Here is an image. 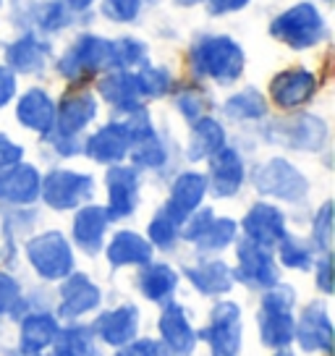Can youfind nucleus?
Listing matches in <instances>:
<instances>
[{
	"instance_id": "c756f323",
	"label": "nucleus",
	"mask_w": 335,
	"mask_h": 356,
	"mask_svg": "<svg viewBox=\"0 0 335 356\" xmlns=\"http://www.w3.org/2000/svg\"><path fill=\"white\" fill-rule=\"evenodd\" d=\"M8 63L16 71H24V74L37 71V68L45 63V47L37 42V40H32V37H24V40H19L8 50Z\"/></svg>"
},
{
	"instance_id": "ea45409f",
	"label": "nucleus",
	"mask_w": 335,
	"mask_h": 356,
	"mask_svg": "<svg viewBox=\"0 0 335 356\" xmlns=\"http://www.w3.org/2000/svg\"><path fill=\"white\" fill-rule=\"evenodd\" d=\"M179 108L186 118L197 121V118L202 115V111L207 108V97H204L202 92H197V89H186V92H181L179 95Z\"/></svg>"
},
{
	"instance_id": "e433bc0d",
	"label": "nucleus",
	"mask_w": 335,
	"mask_h": 356,
	"mask_svg": "<svg viewBox=\"0 0 335 356\" xmlns=\"http://www.w3.org/2000/svg\"><path fill=\"white\" fill-rule=\"evenodd\" d=\"M176 228H179V222L173 220L170 215H165V212H160L152 220V225H149V238L157 246H170L173 238H176Z\"/></svg>"
},
{
	"instance_id": "b1692460",
	"label": "nucleus",
	"mask_w": 335,
	"mask_h": 356,
	"mask_svg": "<svg viewBox=\"0 0 335 356\" xmlns=\"http://www.w3.org/2000/svg\"><path fill=\"white\" fill-rule=\"evenodd\" d=\"M105 225H108V212L102 210V207H87V210H81L76 215V225H74L76 241L87 252H97L102 244Z\"/></svg>"
},
{
	"instance_id": "f3484780",
	"label": "nucleus",
	"mask_w": 335,
	"mask_h": 356,
	"mask_svg": "<svg viewBox=\"0 0 335 356\" xmlns=\"http://www.w3.org/2000/svg\"><path fill=\"white\" fill-rule=\"evenodd\" d=\"M296 335L307 351H330L333 346V325L327 320L322 307H309L304 312Z\"/></svg>"
},
{
	"instance_id": "ddd939ff",
	"label": "nucleus",
	"mask_w": 335,
	"mask_h": 356,
	"mask_svg": "<svg viewBox=\"0 0 335 356\" xmlns=\"http://www.w3.org/2000/svg\"><path fill=\"white\" fill-rule=\"evenodd\" d=\"M131 142H134V136H131L126 123H111V126H105L102 131L92 136L87 152L100 163H113V160H121L126 155Z\"/></svg>"
},
{
	"instance_id": "8fccbe9b",
	"label": "nucleus",
	"mask_w": 335,
	"mask_h": 356,
	"mask_svg": "<svg viewBox=\"0 0 335 356\" xmlns=\"http://www.w3.org/2000/svg\"><path fill=\"white\" fill-rule=\"evenodd\" d=\"M249 0H210V11L213 13H225V11H238L244 8Z\"/></svg>"
},
{
	"instance_id": "6e6552de",
	"label": "nucleus",
	"mask_w": 335,
	"mask_h": 356,
	"mask_svg": "<svg viewBox=\"0 0 335 356\" xmlns=\"http://www.w3.org/2000/svg\"><path fill=\"white\" fill-rule=\"evenodd\" d=\"M207 341L213 348V356H236L241 343L238 330V307L236 304H218L210 317Z\"/></svg>"
},
{
	"instance_id": "79ce46f5",
	"label": "nucleus",
	"mask_w": 335,
	"mask_h": 356,
	"mask_svg": "<svg viewBox=\"0 0 335 356\" xmlns=\"http://www.w3.org/2000/svg\"><path fill=\"white\" fill-rule=\"evenodd\" d=\"M280 257H283V262L288 267H309V262H312V257H309V252L304 249L299 241H283V249H280Z\"/></svg>"
},
{
	"instance_id": "1a4fd4ad",
	"label": "nucleus",
	"mask_w": 335,
	"mask_h": 356,
	"mask_svg": "<svg viewBox=\"0 0 335 356\" xmlns=\"http://www.w3.org/2000/svg\"><path fill=\"white\" fill-rule=\"evenodd\" d=\"M272 139H278L283 145L296 147V149H317V147L325 142L327 136V129L320 118H312V115H299L293 121H283L278 123L272 131H270Z\"/></svg>"
},
{
	"instance_id": "f704fd0d",
	"label": "nucleus",
	"mask_w": 335,
	"mask_h": 356,
	"mask_svg": "<svg viewBox=\"0 0 335 356\" xmlns=\"http://www.w3.org/2000/svg\"><path fill=\"white\" fill-rule=\"evenodd\" d=\"M134 160L139 163V165L157 168V165H163V160H165V149H163V145L157 142L155 136H145V139L136 142Z\"/></svg>"
},
{
	"instance_id": "3c124183",
	"label": "nucleus",
	"mask_w": 335,
	"mask_h": 356,
	"mask_svg": "<svg viewBox=\"0 0 335 356\" xmlns=\"http://www.w3.org/2000/svg\"><path fill=\"white\" fill-rule=\"evenodd\" d=\"M320 289L333 291V283H330V259L327 257H325L322 265H320Z\"/></svg>"
},
{
	"instance_id": "6e6d98bb",
	"label": "nucleus",
	"mask_w": 335,
	"mask_h": 356,
	"mask_svg": "<svg viewBox=\"0 0 335 356\" xmlns=\"http://www.w3.org/2000/svg\"><path fill=\"white\" fill-rule=\"evenodd\" d=\"M53 356H66V354H60V351H58V354H53Z\"/></svg>"
},
{
	"instance_id": "de8ad7c7",
	"label": "nucleus",
	"mask_w": 335,
	"mask_h": 356,
	"mask_svg": "<svg viewBox=\"0 0 335 356\" xmlns=\"http://www.w3.org/2000/svg\"><path fill=\"white\" fill-rule=\"evenodd\" d=\"M13 89H16V81H13V74L8 68H0V105L13 97Z\"/></svg>"
},
{
	"instance_id": "f8f14e48",
	"label": "nucleus",
	"mask_w": 335,
	"mask_h": 356,
	"mask_svg": "<svg viewBox=\"0 0 335 356\" xmlns=\"http://www.w3.org/2000/svg\"><path fill=\"white\" fill-rule=\"evenodd\" d=\"M238 275L249 283V286H257V289H270L275 283V265H272V257L262 249V246L246 241L238 249Z\"/></svg>"
},
{
	"instance_id": "c03bdc74",
	"label": "nucleus",
	"mask_w": 335,
	"mask_h": 356,
	"mask_svg": "<svg viewBox=\"0 0 335 356\" xmlns=\"http://www.w3.org/2000/svg\"><path fill=\"white\" fill-rule=\"evenodd\" d=\"M213 222V212L210 210H202V212H197L194 218L189 220V225H186V231H183V236L186 238H191V241H197L204 231H207V225Z\"/></svg>"
},
{
	"instance_id": "0eeeda50",
	"label": "nucleus",
	"mask_w": 335,
	"mask_h": 356,
	"mask_svg": "<svg viewBox=\"0 0 335 356\" xmlns=\"http://www.w3.org/2000/svg\"><path fill=\"white\" fill-rule=\"evenodd\" d=\"M115 66V53L113 44L97 37H84L79 40V44L60 60V74H66L68 79L79 76L81 71H97V68Z\"/></svg>"
},
{
	"instance_id": "5fc2aeb1",
	"label": "nucleus",
	"mask_w": 335,
	"mask_h": 356,
	"mask_svg": "<svg viewBox=\"0 0 335 356\" xmlns=\"http://www.w3.org/2000/svg\"><path fill=\"white\" fill-rule=\"evenodd\" d=\"M181 3H197V0H181Z\"/></svg>"
},
{
	"instance_id": "2f4dec72",
	"label": "nucleus",
	"mask_w": 335,
	"mask_h": 356,
	"mask_svg": "<svg viewBox=\"0 0 335 356\" xmlns=\"http://www.w3.org/2000/svg\"><path fill=\"white\" fill-rule=\"evenodd\" d=\"M265 111H268V105L254 89H246L241 95H236L225 105V113L231 118H259V115H265Z\"/></svg>"
},
{
	"instance_id": "f03ea898",
	"label": "nucleus",
	"mask_w": 335,
	"mask_h": 356,
	"mask_svg": "<svg viewBox=\"0 0 335 356\" xmlns=\"http://www.w3.org/2000/svg\"><path fill=\"white\" fill-rule=\"evenodd\" d=\"M291 307H293V291L288 286H278L265 296L259 327H262V341L268 346L283 348L293 341V320L288 312Z\"/></svg>"
},
{
	"instance_id": "72a5a7b5",
	"label": "nucleus",
	"mask_w": 335,
	"mask_h": 356,
	"mask_svg": "<svg viewBox=\"0 0 335 356\" xmlns=\"http://www.w3.org/2000/svg\"><path fill=\"white\" fill-rule=\"evenodd\" d=\"M236 234V222L234 220H213L207 225V231L197 238V244L202 249H223L231 244V238Z\"/></svg>"
},
{
	"instance_id": "c85d7f7f",
	"label": "nucleus",
	"mask_w": 335,
	"mask_h": 356,
	"mask_svg": "<svg viewBox=\"0 0 335 356\" xmlns=\"http://www.w3.org/2000/svg\"><path fill=\"white\" fill-rule=\"evenodd\" d=\"M100 92L108 102L118 105V108H129V111H134L136 100L142 95L136 76H129V74H113V76H108L100 84Z\"/></svg>"
},
{
	"instance_id": "37998d69",
	"label": "nucleus",
	"mask_w": 335,
	"mask_h": 356,
	"mask_svg": "<svg viewBox=\"0 0 335 356\" xmlns=\"http://www.w3.org/2000/svg\"><path fill=\"white\" fill-rule=\"evenodd\" d=\"M19 301V286L16 280L0 273V312H8Z\"/></svg>"
},
{
	"instance_id": "a211bd4d",
	"label": "nucleus",
	"mask_w": 335,
	"mask_h": 356,
	"mask_svg": "<svg viewBox=\"0 0 335 356\" xmlns=\"http://www.w3.org/2000/svg\"><path fill=\"white\" fill-rule=\"evenodd\" d=\"M108 191H111L108 218L129 215L136 204V173L131 168H113L108 173Z\"/></svg>"
},
{
	"instance_id": "864d4df0",
	"label": "nucleus",
	"mask_w": 335,
	"mask_h": 356,
	"mask_svg": "<svg viewBox=\"0 0 335 356\" xmlns=\"http://www.w3.org/2000/svg\"><path fill=\"white\" fill-rule=\"evenodd\" d=\"M278 356H291V354H288V351H280V354H278Z\"/></svg>"
},
{
	"instance_id": "603ef678",
	"label": "nucleus",
	"mask_w": 335,
	"mask_h": 356,
	"mask_svg": "<svg viewBox=\"0 0 335 356\" xmlns=\"http://www.w3.org/2000/svg\"><path fill=\"white\" fill-rule=\"evenodd\" d=\"M71 3H76V6H87L90 0H71Z\"/></svg>"
},
{
	"instance_id": "4468645a",
	"label": "nucleus",
	"mask_w": 335,
	"mask_h": 356,
	"mask_svg": "<svg viewBox=\"0 0 335 356\" xmlns=\"http://www.w3.org/2000/svg\"><path fill=\"white\" fill-rule=\"evenodd\" d=\"M244 181V165L234 149H218L210 160V186L218 197L236 194Z\"/></svg>"
},
{
	"instance_id": "a19ab883",
	"label": "nucleus",
	"mask_w": 335,
	"mask_h": 356,
	"mask_svg": "<svg viewBox=\"0 0 335 356\" xmlns=\"http://www.w3.org/2000/svg\"><path fill=\"white\" fill-rule=\"evenodd\" d=\"M330 236H333V207L325 204L320 215L314 218V241L322 249H327L330 246Z\"/></svg>"
},
{
	"instance_id": "4c0bfd02",
	"label": "nucleus",
	"mask_w": 335,
	"mask_h": 356,
	"mask_svg": "<svg viewBox=\"0 0 335 356\" xmlns=\"http://www.w3.org/2000/svg\"><path fill=\"white\" fill-rule=\"evenodd\" d=\"M139 11V0H105L102 13L113 22H131Z\"/></svg>"
},
{
	"instance_id": "5701e85b",
	"label": "nucleus",
	"mask_w": 335,
	"mask_h": 356,
	"mask_svg": "<svg viewBox=\"0 0 335 356\" xmlns=\"http://www.w3.org/2000/svg\"><path fill=\"white\" fill-rule=\"evenodd\" d=\"M58 335V325L50 314H32L22 325V348L26 354H37L50 346Z\"/></svg>"
},
{
	"instance_id": "49530a36",
	"label": "nucleus",
	"mask_w": 335,
	"mask_h": 356,
	"mask_svg": "<svg viewBox=\"0 0 335 356\" xmlns=\"http://www.w3.org/2000/svg\"><path fill=\"white\" fill-rule=\"evenodd\" d=\"M118 356H160V351H157V343H152V341H139V343L123 348Z\"/></svg>"
},
{
	"instance_id": "4be33fe9",
	"label": "nucleus",
	"mask_w": 335,
	"mask_h": 356,
	"mask_svg": "<svg viewBox=\"0 0 335 356\" xmlns=\"http://www.w3.org/2000/svg\"><path fill=\"white\" fill-rule=\"evenodd\" d=\"M136 323H139V314L134 307H121L115 312H108L97 320V330L100 335L113 346H123L126 341H131L136 333Z\"/></svg>"
},
{
	"instance_id": "412c9836",
	"label": "nucleus",
	"mask_w": 335,
	"mask_h": 356,
	"mask_svg": "<svg viewBox=\"0 0 335 356\" xmlns=\"http://www.w3.org/2000/svg\"><path fill=\"white\" fill-rule=\"evenodd\" d=\"M60 296H63V301H60L63 314L76 317V314H81V312H90V309L97 307V301H100V291L95 289L84 275H74V278H68L66 283H63Z\"/></svg>"
},
{
	"instance_id": "a18cd8bd",
	"label": "nucleus",
	"mask_w": 335,
	"mask_h": 356,
	"mask_svg": "<svg viewBox=\"0 0 335 356\" xmlns=\"http://www.w3.org/2000/svg\"><path fill=\"white\" fill-rule=\"evenodd\" d=\"M22 160V147H16L13 142H8L6 136H0V168L13 165Z\"/></svg>"
},
{
	"instance_id": "dca6fc26",
	"label": "nucleus",
	"mask_w": 335,
	"mask_h": 356,
	"mask_svg": "<svg viewBox=\"0 0 335 356\" xmlns=\"http://www.w3.org/2000/svg\"><path fill=\"white\" fill-rule=\"evenodd\" d=\"M204 189H207V181H204V178L197 176V173H183V176L173 184L170 202H168V207L163 212L170 215L176 222H181L202 202Z\"/></svg>"
},
{
	"instance_id": "cd10ccee",
	"label": "nucleus",
	"mask_w": 335,
	"mask_h": 356,
	"mask_svg": "<svg viewBox=\"0 0 335 356\" xmlns=\"http://www.w3.org/2000/svg\"><path fill=\"white\" fill-rule=\"evenodd\" d=\"M189 280L202 293H225L234 286V273L223 262H210L189 270Z\"/></svg>"
},
{
	"instance_id": "20e7f679",
	"label": "nucleus",
	"mask_w": 335,
	"mask_h": 356,
	"mask_svg": "<svg viewBox=\"0 0 335 356\" xmlns=\"http://www.w3.org/2000/svg\"><path fill=\"white\" fill-rule=\"evenodd\" d=\"M26 252H29V259H32V265L37 267V273L42 278L56 280L71 273V265H74L71 249H68L66 238L56 231L37 236L34 241H29Z\"/></svg>"
},
{
	"instance_id": "c9c22d12",
	"label": "nucleus",
	"mask_w": 335,
	"mask_h": 356,
	"mask_svg": "<svg viewBox=\"0 0 335 356\" xmlns=\"http://www.w3.org/2000/svg\"><path fill=\"white\" fill-rule=\"evenodd\" d=\"M136 81H139V92L149 95V97H157V95L168 92V87H170V76H168L163 68H145L136 76Z\"/></svg>"
},
{
	"instance_id": "aec40b11",
	"label": "nucleus",
	"mask_w": 335,
	"mask_h": 356,
	"mask_svg": "<svg viewBox=\"0 0 335 356\" xmlns=\"http://www.w3.org/2000/svg\"><path fill=\"white\" fill-rule=\"evenodd\" d=\"M19 121L24 126H29L34 131H50L53 129V121H56V108H53V102L47 97L45 92H40V89H32V92H26L19 102Z\"/></svg>"
},
{
	"instance_id": "2eb2a0df",
	"label": "nucleus",
	"mask_w": 335,
	"mask_h": 356,
	"mask_svg": "<svg viewBox=\"0 0 335 356\" xmlns=\"http://www.w3.org/2000/svg\"><path fill=\"white\" fill-rule=\"evenodd\" d=\"M317 81L309 71H286L272 81V100L280 108H296L314 95Z\"/></svg>"
},
{
	"instance_id": "393cba45",
	"label": "nucleus",
	"mask_w": 335,
	"mask_h": 356,
	"mask_svg": "<svg viewBox=\"0 0 335 356\" xmlns=\"http://www.w3.org/2000/svg\"><path fill=\"white\" fill-rule=\"evenodd\" d=\"M92 115H95V100H92L90 95H74V97L63 100L60 118H58L60 134L63 136H74V134L81 131L92 121Z\"/></svg>"
},
{
	"instance_id": "423d86ee",
	"label": "nucleus",
	"mask_w": 335,
	"mask_h": 356,
	"mask_svg": "<svg viewBox=\"0 0 335 356\" xmlns=\"http://www.w3.org/2000/svg\"><path fill=\"white\" fill-rule=\"evenodd\" d=\"M40 189H42V197L50 207L68 210V207H76L84 197H90L92 178L81 176V173H71V170H53L40 184Z\"/></svg>"
},
{
	"instance_id": "6ab92c4d",
	"label": "nucleus",
	"mask_w": 335,
	"mask_h": 356,
	"mask_svg": "<svg viewBox=\"0 0 335 356\" xmlns=\"http://www.w3.org/2000/svg\"><path fill=\"white\" fill-rule=\"evenodd\" d=\"M40 194V176L29 165H16L0 176V200L32 202Z\"/></svg>"
},
{
	"instance_id": "bb28decb",
	"label": "nucleus",
	"mask_w": 335,
	"mask_h": 356,
	"mask_svg": "<svg viewBox=\"0 0 335 356\" xmlns=\"http://www.w3.org/2000/svg\"><path fill=\"white\" fill-rule=\"evenodd\" d=\"M223 139H225V134L218 123L210 121V118H202V121H197L194 131H191L189 157L191 160L213 157L218 149H223Z\"/></svg>"
},
{
	"instance_id": "7ed1b4c3",
	"label": "nucleus",
	"mask_w": 335,
	"mask_h": 356,
	"mask_svg": "<svg viewBox=\"0 0 335 356\" xmlns=\"http://www.w3.org/2000/svg\"><path fill=\"white\" fill-rule=\"evenodd\" d=\"M270 34L288 42L291 47H309L322 37V19L314 11V6L302 3L278 16L270 26Z\"/></svg>"
},
{
	"instance_id": "7c9ffc66",
	"label": "nucleus",
	"mask_w": 335,
	"mask_h": 356,
	"mask_svg": "<svg viewBox=\"0 0 335 356\" xmlns=\"http://www.w3.org/2000/svg\"><path fill=\"white\" fill-rule=\"evenodd\" d=\"M176 289V273L165 265H155L145 270V275H142V291H145V296L149 299H165L170 291Z\"/></svg>"
},
{
	"instance_id": "09e8293b",
	"label": "nucleus",
	"mask_w": 335,
	"mask_h": 356,
	"mask_svg": "<svg viewBox=\"0 0 335 356\" xmlns=\"http://www.w3.org/2000/svg\"><path fill=\"white\" fill-rule=\"evenodd\" d=\"M68 22V13L63 6H53L45 16V29H58V26H66Z\"/></svg>"
},
{
	"instance_id": "9d476101",
	"label": "nucleus",
	"mask_w": 335,
	"mask_h": 356,
	"mask_svg": "<svg viewBox=\"0 0 335 356\" xmlns=\"http://www.w3.org/2000/svg\"><path fill=\"white\" fill-rule=\"evenodd\" d=\"M160 330H163V348L165 356H189L194 348V330L183 317V309L170 304L163 312L160 320Z\"/></svg>"
},
{
	"instance_id": "f257e3e1",
	"label": "nucleus",
	"mask_w": 335,
	"mask_h": 356,
	"mask_svg": "<svg viewBox=\"0 0 335 356\" xmlns=\"http://www.w3.org/2000/svg\"><path fill=\"white\" fill-rule=\"evenodd\" d=\"M191 63L197 74L213 76L218 81H234L244 68V53L228 37H210L194 47Z\"/></svg>"
},
{
	"instance_id": "a878e982",
	"label": "nucleus",
	"mask_w": 335,
	"mask_h": 356,
	"mask_svg": "<svg viewBox=\"0 0 335 356\" xmlns=\"http://www.w3.org/2000/svg\"><path fill=\"white\" fill-rule=\"evenodd\" d=\"M152 254V249L142 236L136 234H118L108 246V259L113 265H142Z\"/></svg>"
},
{
	"instance_id": "9b49d317",
	"label": "nucleus",
	"mask_w": 335,
	"mask_h": 356,
	"mask_svg": "<svg viewBox=\"0 0 335 356\" xmlns=\"http://www.w3.org/2000/svg\"><path fill=\"white\" fill-rule=\"evenodd\" d=\"M244 228H246V234H249V238L257 246H262V249L278 244L280 238H283V234H286V228H283V215H280L275 207H270V204L252 207V212L246 215V220H244Z\"/></svg>"
},
{
	"instance_id": "39448f33",
	"label": "nucleus",
	"mask_w": 335,
	"mask_h": 356,
	"mask_svg": "<svg viewBox=\"0 0 335 356\" xmlns=\"http://www.w3.org/2000/svg\"><path fill=\"white\" fill-rule=\"evenodd\" d=\"M254 184L259 191L280 197V200H302L307 194V178L288 165L286 160H270L254 173Z\"/></svg>"
},
{
	"instance_id": "58836bf2",
	"label": "nucleus",
	"mask_w": 335,
	"mask_h": 356,
	"mask_svg": "<svg viewBox=\"0 0 335 356\" xmlns=\"http://www.w3.org/2000/svg\"><path fill=\"white\" fill-rule=\"evenodd\" d=\"M113 53H115V66H131L145 58V47L136 40H121L118 44H113Z\"/></svg>"
},
{
	"instance_id": "473e14b6",
	"label": "nucleus",
	"mask_w": 335,
	"mask_h": 356,
	"mask_svg": "<svg viewBox=\"0 0 335 356\" xmlns=\"http://www.w3.org/2000/svg\"><path fill=\"white\" fill-rule=\"evenodd\" d=\"M58 351L66 356H95V346L84 327H68L58 343Z\"/></svg>"
}]
</instances>
